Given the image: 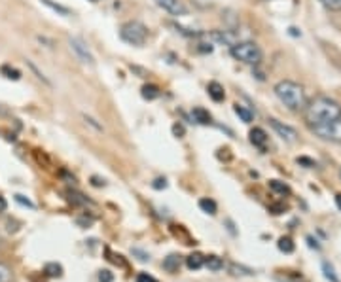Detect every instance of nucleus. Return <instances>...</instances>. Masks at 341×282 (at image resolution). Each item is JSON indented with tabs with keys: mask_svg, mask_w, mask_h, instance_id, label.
I'll list each match as a JSON object with an SVG mask.
<instances>
[{
	"mask_svg": "<svg viewBox=\"0 0 341 282\" xmlns=\"http://www.w3.org/2000/svg\"><path fill=\"white\" fill-rule=\"evenodd\" d=\"M305 121L309 127H317V125H322V123H328L332 119H338L341 118V106L330 97H315V99L305 104Z\"/></svg>",
	"mask_w": 341,
	"mask_h": 282,
	"instance_id": "1",
	"label": "nucleus"
},
{
	"mask_svg": "<svg viewBox=\"0 0 341 282\" xmlns=\"http://www.w3.org/2000/svg\"><path fill=\"white\" fill-rule=\"evenodd\" d=\"M277 99L283 102L284 106L292 112H299L305 108L307 99H305V91L298 82H292V80H281L279 84L273 87Z\"/></svg>",
	"mask_w": 341,
	"mask_h": 282,
	"instance_id": "2",
	"label": "nucleus"
},
{
	"mask_svg": "<svg viewBox=\"0 0 341 282\" xmlns=\"http://www.w3.org/2000/svg\"><path fill=\"white\" fill-rule=\"evenodd\" d=\"M229 53L235 61H241L244 65H258L262 61V49L256 42L243 40L229 46Z\"/></svg>",
	"mask_w": 341,
	"mask_h": 282,
	"instance_id": "3",
	"label": "nucleus"
},
{
	"mask_svg": "<svg viewBox=\"0 0 341 282\" xmlns=\"http://www.w3.org/2000/svg\"><path fill=\"white\" fill-rule=\"evenodd\" d=\"M120 38L131 46H144L148 38V28L141 21H127L120 28Z\"/></svg>",
	"mask_w": 341,
	"mask_h": 282,
	"instance_id": "4",
	"label": "nucleus"
},
{
	"mask_svg": "<svg viewBox=\"0 0 341 282\" xmlns=\"http://www.w3.org/2000/svg\"><path fill=\"white\" fill-rule=\"evenodd\" d=\"M311 131L315 135H318L320 139H324V141L341 142V118L332 119V121L322 123V125H317V127H313Z\"/></svg>",
	"mask_w": 341,
	"mask_h": 282,
	"instance_id": "5",
	"label": "nucleus"
},
{
	"mask_svg": "<svg viewBox=\"0 0 341 282\" xmlns=\"http://www.w3.org/2000/svg\"><path fill=\"white\" fill-rule=\"evenodd\" d=\"M69 44H71V49L76 53V57L82 61V63H85V65H95V57H93V53L89 51V47L85 46L84 40H80V38H69Z\"/></svg>",
	"mask_w": 341,
	"mask_h": 282,
	"instance_id": "6",
	"label": "nucleus"
},
{
	"mask_svg": "<svg viewBox=\"0 0 341 282\" xmlns=\"http://www.w3.org/2000/svg\"><path fill=\"white\" fill-rule=\"evenodd\" d=\"M157 8H161L163 12H167L170 15H176V17H182L188 14V8L182 0H154Z\"/></svg>",
	"mask_w": 341,
	"mask_h": 282,
	"instance_id": "7",
	"label": "nucleus"
},
{
	"mask_svg": "<svg viewBox=\"0 0 341 282\" xmlns=\"http://www.w3.org/2000/svg\"><path fill=\"white\" fill-rule=\"evenodd\" d=\"M269 125L273 129H275V133L283 139V141L286 142H296V139H298V133H296V129H292V127H288V125H284V123H281L279 119H273L271 118L269 119Z\"/></svg>",
	"mask_w": 341,
	"mask_h": 282,
	"instance_id": "8",
	"label": "nucleus"
},
{
	"mask_svg": "<svg viewBox=\"0 0 341 282\" xmlns=\"http://www.w3.org/2000/svg\"><path fill=\"white\" fill-rule=\"evenodd\" d=\"M250 142L254 144L256 148H266V144H268V133L264 131L262 127H254L250 131Z\"/></svg>",
	"mask_w": 341,
	"mask_h": 282,
	"instance_id": "9",
	"label": "nucleus"
},
{
	"mask_svg": "<svg viewBox=\"0 0 341 282\" xmlns=\"http://www.w3.org/2000/svg\"><path fill=\"white\" fill-rule=\"evenodd\" d=\"M207 93H209V97L214 102H222V100L226 99V91H224V87L218 84V82H211V84L207 85Z\"/></svg>",
	"mask_w": 341,
	"mask_h": 282,
	"instance_id": "10",
	"label": "nucleus"
},
{
	"mask_svg": "<svg viewBox=\"0 0 341 282\" xmlns=\"http://www.w3.org/2000/svg\"><path fill=\"white\" fill-rule=\"evenodd\" d=\"M192 116H194V119L201 123V125H209L211 121H213V116L209 114V110H205V108H201V106H195L194 110H192Z\"/></svg>",
	"mask_w": 341,
	"mask_h": 282,
	"instance_id": "11",
	"label": "nucleus"
},
{
	"mask_svg": "<svg viewBox=\"0 0 341 282\" xmlns=\"http://www.w3.org/2000/svg\"><path fill=\"white\" fill-rule=\"evenodd\" d=\"M178 267H180V256L170 254L163 259V269H165L167 273H176Z\"/></svg>",
	"mask_w": 341,
	"mask_h": 282,
	"instance_id": "12",
	"label": "nucleus"
},
{
	"mask_svg": "<svg viewBox=\"0 0 341 282\" xmlns=\"http://www.w3.org/2000/svg\"><path fill=\"white\" fill-rule=\"evenodd\" d=\"M203 263H205V256H201L199 252L195 254H190L186 258V265L188 269H192V271H197V269L203 267Z\"/></svg>",
	"mask_w": 341,
	"mask_h": 282,
	"instance_id": "13",
	"label": "nucleus"
},
{
	"mask_svg": "<svg viewBox=\"0 0 341 282\" xmlns=\"http://www.w3.org/2000/svg\"><path fill=\"white\" fill-rule=\"evenodd\" d=\"M44 6H48L49 10H53V12H57V14H61V15H71V10L67 8V6H63V4H57V2H53V0H40Z\"/></svg>",
	"mask_w": 341,
	"mask_h": 282,
	"instance_id": "14",
	"label": "nucleus"
},
{
	"mask_svg": "<svg viewBox=\"0 0 341 282\" xmlns=\"http://www.w3.org/2000/svg\"><path fill=\"white\" fill-rule=\"evenodd\" d=\"M142 97L146 100H154V99H157L159 97V87L157 85H152V84H148V85H144L142 87Z\"/></svg>",
	"mask_w": 341,
	"mask_h": 282,
	"instance_id": "15",
	"label": "nucleus"
},
{
	"mask_svg": "<svg viewBox=\"0 0 341 282\" xmlns=\"http://www.w3.org/2000/svg\"><path fill=\"white\" fill-rule=\"evenodd\" d=\"M199 209L203 212H207V214H216V203H214L213 199H209V197H205V199H199Z\"/></svg>",
	"mask_w": 341,
	"mask_h": 282,
	"instance_id": "16",
	"label": "nucleus"
},
{
	"mask_svg": "<svg viewBox=\"0 0 341 282\" xmlns=\"http://www.w3.org/2000/svg\"><path fill=\"white\" fill-rule=\"evenodd\" d=\"M203 265H207V269H211V271H220V269L224 267V261L218 256H207Z\"/></svg>",
	"mask_w": 341,
	"mask_h": 282,
	"instance_id": "17",
	"label": "nucleus"
},
{
	"mask_svg": "<svg viewBox=\"0 0 341 282\" xmlns=\"http://www.w3.org/2000/svg\"><path fill=\"white\" fill-rule=\"evenodd\" d=\"M233 110H235V114L241 118L244 123H250V121L254 119V114L250 112V110H246V108H244V106H241V104H235V108H233Z\"/></svg>",
	"mask_w": 341,
	"mask_h": 282,
	"instance_id": "18",
	"label": "nucleus"
},
{
	"mask_svg": "<svg viewBox=\"0 0 341 282\" xmlns=\"http://www.w3.org/2000/svg\"><path fill=\"white\" fill-rule=\"evenodd\" d=\"M277 246H279V250L284 252V254H292L294 252V242H292L290 237H281Z\"/></svg>",
	"mask_w": 341,
	"mask_h": 282,
	"instance_id": "19",
	"label": "nucleus"
},
{
	"mask_svg": "<svg viewBox=\"0 0 341 282\" xmlns=\"http://www.w3.org/2000/svg\"><path fill=\"white\" fill-rule=\"evenodd\" d=\"M229 271H231L233 275H244V277L254 275V271H252V269L243 267V265H237V263H231V265H229Z\"/></svg>",
	"mask_w": 341,
	"mask_h": 282,
	"instance_id": "20",
	"label": "nucleus"
},
{
	"mask_svg": "<svg viewBox=\"0 0 341 282\" xmlns=\"http://www.w3.org/2000/svg\"><path fill=\"white\" fill-rule=\"evenodd\" d=\"M269 188L273 189V191H277V193H290V188L286 186V184L283 182H279V180H271L269 182Z\"/></svg>",
	"mask_w": 341,
	"mask_h": 282,
	"instance_id": "21",
	"label": "nucleus"
},
{
	"mask_svg": "<svg viewBox=\"0 0 341 282\" xmlns=\"http://www.w3.org/2000/svg\"><path fill=\"white\" fill-rule=\"evenodd\" d=\"M69 201L72 205H89V201L82 193H76V191H69Z\"/></svg>",
	"mask_w": 341,
	"mask_h": 282,
	"instance_id": "22",
	"label": "nucleus"
},
{
	"mask_svg": "<svg viewBox=\"0 0 341 282\" xmlns=\"http://www.w3.org/2000/svg\"><path fill=\"white\" fill-rule=\"evenodd\" d=\"M0 70H2V74H6V78H10V80H19V78H21V72L17 70V69L8 67V65H4Z\"/></svg>",
	"mask_w": 341,
	"mask_h": 282,
	"instance_id": "23",
	"label": "nucleus"
},
{
	"mask_svg": "<svg viewBox=\"0 0 341 282\" xmlns=\"http://www.w3.org/2000/svg\"><path fill=\"white\" fill-rule=\"evenodd\" d=\"M322 271H324V277H326L328 281L340 282V279H338V277H336V273H334V267H332L328 261H322Z\"/></svg>",
	"mask_w": 341,
	"mask_h": 282,
	"instance_id": "24",
	"label": "nucleus"
},
{
	"mask_svg": "<svg viewBox=\"0 0 341 282\" xmlns=\"http://www.w3.org/2000/svg\"><path fill=\"white\" fill-rule=\"evenodd\" d=\"M320 2L330 12H341V0H320Z\"/></svg>",
	"mask_w": 341,
	"mask_h": 282,
	"instance_id": "25",
	"label": "nucleus"
},
{
	"mask_svg": "<svg viewBox=\"0 0 341 282\" xmlns=\"http://www.w3.org/2000/svg\"><path fill=\"white\" fill-rule=\"evenodd\" d=\"M46 273H48L49 277H61L63 267H61L59 263H48V265H46Z\"/></svg>",
	"mask_w": 341,
	"mask_h": 282,
	"instance_id": "26",
	"label": "nucleus"
},
{
	"mask_svg": "<svg viewBox=\"0 0 341 282\" xmlns=\"http://www.w3.org/2000/svg\"><path fill=\"white\" fill-rule=\"evenodd\" d=\"M27 65H28V67H30V70H32V72H34V74H36V78H38V80H42L44 84H46V85H49V87H51V82H49V80H48V78L44 76L42 72L38 70V67H36V65H34L32 61H27Z\"/></svg>",
	"mask_w": 341,
	"mask_h": 282,
	"instance_id": "27",
	"label": "nucleus"
},
{
	"mask_svg": "<svg viewBox=\"0 0 341 282\" xmlns=\"http://www.w3.org/2000/svg\"><path fill=\"white\" fill-rule=\"evenodd\" d=\"M0 282H12V271L4 263H0Z\"/></svg>",
	"mask_w": 341,
	"mask_h": 282,
	"instance_id": "28",
	"label": "nucleus"
},
{
	"mask_svg": "<svg viewBox=\"0 0 341 282\" xmlns=\"http://www.w3.org/2000/svg\"><path fill=\"white\" fill-rule=\"evenodd\" d=\"M114 281V275L110 271H100L99 273V282H112Z\"/></svg>",
	"mask_w": 341,
	"mask_h": 282,
	"instance_id": "29",
	"label": "nucleus"
},
{
	"mask_svg": "<svg viewBox=\"0 0 341 282\" xmlns=\"http://www.w3.org/2000/svg\"><path fill=\"white\" fill-rule=\"evenodd\" d=\"M152 188H154V189H165V188H167V180H165V178H157V180H154Z\"/></svg>",
	"mask_w": 341,
	"mask_h": 282,
	"instance_id": "30",
	"label": "nucleus"
},
{
	"mask_svg": "<svg viewBox=\"0 0 341 282\" xmlns=\"http://www.w3.org/2000/svg\"><path fill=\"white\" fill-rule=\"evenodd\" d=\"M137 282H157L154 277H150L148 273H139V277H137Z\"/></svg>",
	"mask_w": 341,
	"mask_h": 282,
	"instance_id": "31",
	"label": "nucleus"
},
{
	"mask_svg": "<svg viewBox=\"0 0 341 282\" xmlns=\"http://www.w3.org/2000/svg\"><path fill=\"white\" fill-rule=\"evenodd\" d=\"M15 201H17V203H21V205H27V207H30V209L34 207V205H32L28 199H23V195H15Z\"/></svg>",
	"mask_w": 341,
	"mask_h": 282,
	"instance_id": "32",
	"label": "nucleus"
},
{
	"mask_svg": "<svg viewBox=\"0 0 341 282\" xmlns=\"http://www.w3.org/2000/svg\"><path fill=\"white\" fill-rule=\"evenodd\" d=\"M172 133H174L176 137H182V135H184V127L176 123V125H172Z\"/></svg>",
	"mask_w": 341,
	"mask_h": 282,
	"instance_id": "33",
	"label": "nucleus"
},
{
	"mask_svg": "<svg viewBox=\"0 0 341 282\" xmlns=\"http://www.w3.org/2000/svg\"><path fill=\"white\" fill-rule=\"evenodd\" d=\"M298 163H301V165H307V167H315V161L307 159V157H299Z\"/></svg>",
	"mask_w": 341,
	"mask_h": 282,
	"instance_id": "34",
	"label": "nucleus"
},
{
	"mask_svg": "<svg viewBox=\"0 0 341 282\" xmlns=\"http://www.w3.org/2000/svg\"><path fill=\"white\" fill-rule=\"evenodd\" d=\"M133 254L141 256V258H139V259H142V261H146V259H150V256H148V254H144V252H141V250H137V248H135V250H133Z\"/></svg>",
	"mask_w": 341,
	"mask_h": 282,
	"instance_id": "35",
	"label": "nucleus"
},
{
	"mask_svg": "<svg viewBox=\"0 0 341 282\" xmlns=\"http://www.w3.org/2000/svg\"><path fill=\"white\" fill-rule=\"evenodd\" d=\"M91 182H93V186H104V180H100V178H97V176H93Z\"/></svg>",
	"mask_w": 341,
	"mask_h": 282,
	"instance_id": "36",
	"label": "nucleus"
},
{
	"mask_svg": "<svg viewBox=\"0 0 341 282\" xmlns=\"http://www.w3.org/2000/svg\"><path fill=\"white\" fill-rule=\"evenodd\" d=\"M6 207H8V205H6V199H4V197H0V212H4V211H6Z\"/></svg>",
	"mask_w": 341,
	"mask_h": 282,
	"instance_id": "37",
	"label": "nucleus"
},
{
	"mask_svg": "<svg viewBox=\"0 0 341 282\" xmlns=\"http://www.w3.org/2000/svg\"><path fill=\"white\" fill-rule=\"evenodd\" d=\"M336 205H338V209L341 211V193L340 195H336Z\"/></svg>",
	"mask_w": 341,
	"mask_h": 282,
	"instance_id": "38",
	"label": "nucleus"
},
{
	"mask_svg": "<svg viewBox=\"0 0 341 282\" xmlns=\"http://www.w3.org/2000/svg\"><path fill=\"white\" fill-rule=\"evenodd\" d=\"M0 246H2V237H0Z\"/></svg>",
	"mask_w": 341,
	"mask_h": 282,
	"instance_id": "39",
	"label": "nucleus"
},
{
	"mask_svg": "<svg viewBox=\"0 0 341 282\" xmlns=\"http://www.w3.org/2000/svg\"><path fill=\"white\" fill-rule=\"evenodd\" d=\"M340 176H341V170H340Z\"/></svg>",
	"mask_w": 341,
	"mask_h": 282,
	"instance_id": "40",
	"label": "nucleus"
},
{
	"mask_svg": "<svg viewBox=\"0 0 341 282\" xmlns=\"http://www.w3.org/2000/svg\"><path fill=\"white\" fill-rule=\"evenodd\" d=\"M93 2H97V0H93Z\"/></svg>",
	"mask_w": 341,
	"mask_h": 282,
	"instance_id": "41",
	"label": "nucleus"
}]
</instances>
